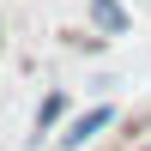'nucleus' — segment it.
I'll return each instance as SVG.
<instances>
[{
  "mask_svg": "<svg viewBox=\"0 0 151 151\" xmlns=\"http://www.w3.org/2000/svg\"><path fill=\"white\" fill-rule=\"evenodd\" d=\"M139 151H151V145H139Z\"/></svg>",
  "mask_w": 151,
  "mask_h": 151,
  "instance_id": "5",
  "label": "nucleus"
},
{
  "mask_svg": "<svg viewBox=\"0 0 151 151\" xmlns=\"http://www.w3.org/2000/svg\"><path fill=\"white\" fill-rule=\"evenodd\" d=\"M145 127H151V109H145V115H139V121H133V127H127V133H145Z\"/></svg>",
  "mask_w": 151,
  "mask_h": 151,
  "instance_id": "4",
  "label": "nucleus"
},
{
  "mask_svg": "<svg viewBox=\"0 0 151 151\" xmlns=\"http://www.w3.org/2000/svg\"><path fill=\"white\" fill-rule=\"evenodd\" d=\"M60 115H67V97H60V91H48V97H42V109H36V133H48Z\"/></svg>",
  "mask_w": 151,
  "mask_h": 151,
  "instance_id": "3",
  "label": "nucleus"
},
{
  "mask_svg": "<svg viewBox=\"0 0 151 151\" xmlns=\"http://www.w3.org/2000/svg\"><path fill=\"white\" fill-rule=\"evenodd\" d=\"M109 121H115V109H109V103H97V109H85V115H73V121H67V133H60V151H85L97 133L109 127Z\"/></svg>",
  "mask_w": 151,
  "mask_h": 151,
  "instance_id": "1",
  "label": "nucleus"
},
{
  "mask_svg": "<svg viewBox=\"0 0 151 151\" xmlns=\"http://www.w3.org/2000/svg\"><path fill=\"white\" fill-rule=\"evenodd\" d=\"M85 12H91V24H97L103 36H121V30H127V12H121L115 0H91Z\"/></svg>",
  "mask_w": 151,
  "mask_h": 151,
  "instance_id": "2",
  "label": "nucleus"
}]
</instances>
